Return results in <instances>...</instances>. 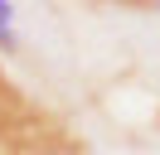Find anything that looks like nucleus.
<instances>
[{
  "mask_svg": "<svg viewBox=\"0 0 160 155\" xmlns=\"http://www.w3.org/2000/svg\"><path fill=\"white\" fill-rule=\"evenodd\" d=\"M10 19H15V5H5V0H0V29H10Z\"/></svg>",
  "mask_w": 160,
  "mask_h": 155,
  "instance_id": "obj_2",
  "label": "nucleus"
},
{
  "mask_svg": "<svg viewBox=\"0 0 160 155\" xmlns=\"http://www.w3.org/2000/svg\"><path fill=\"white\" fill-rule=\"evenodd\" d=\"M29 107H34V97H24L20 87H15V78H5V68H0V126L10 121V116L29 112Z\"/></svg>",
  "mask_w": 160,
  "mask_h": 155,
  "instance_id": "obj_1",
  "label": "nucleus"
}]
</instances>
